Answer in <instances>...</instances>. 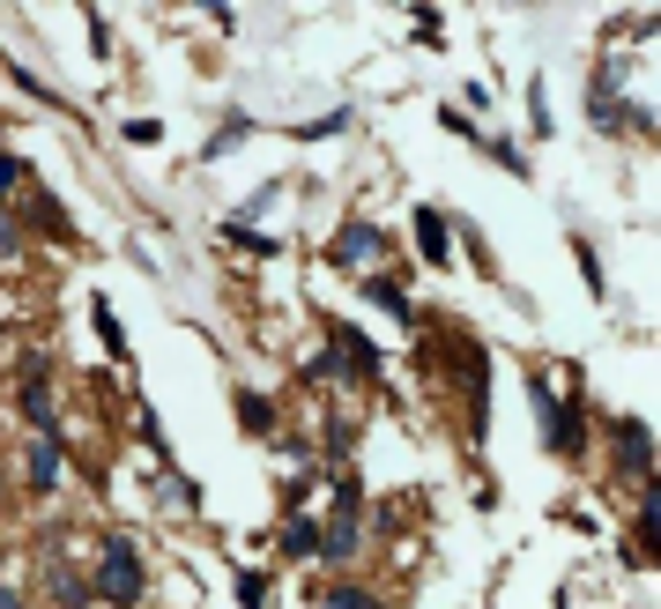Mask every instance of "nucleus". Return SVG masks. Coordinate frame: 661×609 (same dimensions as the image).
Returning <instances> with one entry per match:
<instances>
[{
  "label": "nucleus",
  "mask_w": 661,
  "mask_h": 609,
  "mask_svg": "<svg viewBox=\"0 0 661 609\" xmlns=\"http://www.w3.org/2000/svg\"><path fill=\"white\" fill-rule=\"evenodd\" d=\"M253 142V120H245V112H231V120L216 126V142H201V164H223V156H231V149H245Z\"/></svg>",
  "instance_id": "obj_10"
},
{
  "label": "nucleus",
  "mask_w": 661,
  "mask_h": 609,
  "mask_svg": "<svg viewBox=\"0 0 661 609\" xmlns=\"http://www.w3.org/2000/svg\"><path fill=\"white\" fill-rule=\"evenodd\" d=\"M16 402H23V416L38 424V432H60V424H52V387H45V379H23V394H16Z\"/></svg>",
  "instance_id": "obj_12"
},
{
  "label": "nucleus",
  "mask_w": 661,
  "mask_h": 609,
  "mask_svg": "<svg viewBox=\"0 0 661 609\" xmlns=\"http://www.w3.org/2000/svg\"><path fill=\"white\" fill-rule=\"evenodd\" d=\"M357 520H365V484H357V476H343V490H335V528L319 536V558H327V565H349V558H357Z\"/></svg>",
  "instance_id": "obj_3"
},
{
  "label": "nucleus",
  "mask_w": 661,
  "mask_h": 609,
  "mask_svg": "<svg viewBox=\"0 0 661 609\" xmlns=\"http://www.w3.org/2000/svg\"><path fill=\"white\" fill-rule=\"evenodd\" d=\"M16 253H23V231H16V216H8V209H0V261H16Z\"/></svg>",
  "instance_id": "obj_31"
},
{
  "label": "nucleus",
  "mask_w": 661,
  "mask_h": 609,
  "mask_svg": "<svg viewBox=\"0 0 661 609\" xmlns=\"http://www.w3.org/2000/svg\"><path fill=\"white\" fill-rule=\"evenodd\" d=\"M134 432H142L149 454H172V439H164V424H156V409H149V402H142V416H134Z\"/></svg>",
  "instance_id": "obj_25"
},
{
  "label": "nucleus",
  "mask_w": 661,
  "mask_h": 609,
  "mask_svg": "<svg viewBox=\"0 0 661 609\" xmlns=\"http://www.w3.org/2000/svg\"><path fill=\"white\" fill-rule=\"evenodd\" d=\"M327 335H335V349H343V379L349 387H379V349H372L349 319H327Z\"/></svg>",
  "instance_id": "obj_5"
},
{
  "label": "nucleus",
  "mask_w": 661,
  "mask_h": 609,
  "mask_svg": "<svg viewBox=\"0 0 661 609\" xmlns=\"http://www.w3.org/2000/svg\"><path fill=\"white\" fill-rule=\"evenodd\" d=\"M417 253H424V268H454V223L431 201H417Z\"/></svg>",
  "instance_id": "obj_7"
},
{
  "label": "nucleus",
  "mask_w": 661,
  "mask_h": 609,
  "mask_svg": "<svg viewBox=\"0 0 661 609\" xmlns=\"http://www.w3.org/2000/svg\"><path fill=\"white\" fill-rule=\"evenodd\" d=\"M82 23H90V52H98V60H112V23H104L98 8H90V16H82Z\"/></svg>",
  "instance_id": "obj_26"
},
{
  "label": "nucleus",
  "mask_w": 661,
  "mask_h": 609,
  "mask_svg": "<svg viewBox=\"0 0 661 609\" xmlns=\"http://www.w3.org/2000/svg\"><path fill=\"white\" fill-rule=\"evenodd\" d=\"M610 439H617V468H624L632 484H647V476H654V432H647L639 416H617Z\"/></svg>",
  "instance_id": "obj_4"
},
{
  "label": "nucleus",
  "mask_w": 661,
  "mask_h": 609,
  "mask_svg": "<svg viewBox=\"0 0 661 609\" xmlns=\"http://www.w3.org/2000/svg\"><path fill=\"white\" fill-rule=\"evenodd\" d=\"M268 602V580L261 572H238V609H261Z\"/></svg>",
  "instance_id": "obj_28"
},
{
  "label": "nucleus",
  "mask_w": 661,
  "mask_h": 609,
  "mask_svg": "<svg viewBox=\"0 0 661 609\" xmlns=\"http://www.w3.org/2000/svg\"><path fill=\"white\" fill-rule=\"evenodd\" d=\"M327 609H379V602H372V595H357V587H335V595H327Z\"/></svg>",
  "instance_id": "obj_33"
},
{
  "label": "nucleus",
  "mask_w": 661,
  "mask_h": 609,
  "mask_svg": "<svg viewBox=\"0 0 661 609\" xmlns=\"http://www.w3.org/2000/svg\"><path fill=\"white\" fill-rule=\"evenodd\" d=\"M409 23H417V38H424V45H431V38H439V23H446V16H439V8H409Z\"/></svg>",
  "instance_id": "obj_32"
},
{
  "label": "nucleus",
  "mask_w": 661,
  "mask_h": 609,
  "mask_svg": "<svg viewBox=\"0 0 661 609\" xmlns=\"http://www.w3.org/2000/svg\"><path fill=\"white\" fill-rule=\"evenodd\" d=\"M275 201H283V179H268V186H253V194H245V209H238L231 223H253V216H268Z\"/></svg>",
  "instance_id": "obj_19"
},
{
  "label": "nucleus",
  "mask_w": 661,
  "mask_h": 609,
  "mask_svg": "<svg viewBox=\"0 0 661 609\" xmlns=\"http://www.w3.org/2000/svg\"><path fill=\"white\" fill-rule=\"evenodd\" d=\"M16 186H23V164H16V156L0 149V209H8V194H16Z\"/></svg>",
  "instance_id": "obj_29"
},
{
  "label": "nucleus",
  "mask_w": 661,
  "mask_h": 609,
  "mask_svg": "<svg viewBox=\"0 0 661 609\" xmlns=\"http://www.w3.org/2000/svg\"><path fill=\"white\" fill-rule=\"evenodd\" d=\"M327 261H335V268H365L372 275V261H379V231H372L365 216H349L343 231H335V245H327Z\"/></svg>",
  "instance_id": "obj_6"
},
{
  "label": "nucleus",
  "mask_w": 661,
  "mask_h": 609,
  "mask_svg": "<svg viewBox=\"0 0 661 609\" xmlns=\"http://www.w3.org/2000/svg\"><path fill=\"white\" fill-rule=\"evenodd\" d=\"M60 432H38V439H30V490H52L60 484Z\"/></svg>",
  "instance_id": "obj_9"
},
{
  "label": "nucleus",
  "mask_w": 661,
  "mask_h": 609,
  "mask_svg": "<svg viewBox=\"0 0 661 609\" xmlns=\"http://www.w3.org/2000/svg\"><path fill=\"white\" fill-rule=\"evenodd\" d=\"M30 223H38V231H45V238H68V216H60V209H52L45 194L30 201Z\"/></svg>",
  "instance_id": "obj_24"
},
{
  "label": "nucleus",
  "mask_w": 661,
  "mask_h": 609,
  "mask_svg": "<svg viewBox=\"0 0 661 609\" xmlns=\"http://www.w3.org/2000/svg\"><path fill=\"white\" fill-rule=\"evenodd\" d=\"M126 142H134V149H156V142H164V120H126Z\"/></svg>",
  "instance_id": "obj_27"
},
{
  "label": "nucleus",
  "mask_w": 661,
  "mask_h": 609,
  "mask_svg": "<svg viewBox=\"0 0 661 609\" xmlns=\"http://www.w3.org/2000/svg\"><path fill=\"white\" fill-rule=\"evenodd\" d=\"M164 506L194 512V506H201V484H194V476H164Z\"/></svg>",
  "instance_id": "obj_23"
},
{
  "label": "nucleus",
  "mask_w": 661,
  "mask_h": 609,
  "mask_svg": "<svg viewBox=\"0 0 661 609\" xmlns=\"http://www.w3.org/2000/svg\"><path fill=\"white\" fill-rule=\"evenodd\" d=\"M572 261H580V283H588L594 297H610V283H602V261H594V245H588V238H572Z\"/></svg>",
  "instance_id": "obj_18"
},
{
  "label": "nucleus",
  "mask_w": 661,
  "mask_h": 609,
  "mask_svg": "<svg viewBox=\"0 0 661 609\" xmlns=\"http://www.w3.org/2000/svg\"><path fill=\"white\" fill-rule=\"evenodd\" d=\"M112 609L126 602H142V550L134 542H104V558H98V580H90Z\"/></svg>",
  "instance_id": "obj_2"
},
{
  "label": "nucleus",
  "mask_w": 661,
  "mask_h": 609,
  "mask_svg": "<svg viewBox=\"0 0 661 609\" xmlns=\"http://www.w3.org/2000/svg\"><path fill=\"white\" fill-rule=\"evenodd\" d=\"M238 424H253V432H275V402H268V394H238Z\"/></svg>",
  "instance_id": "obj_17"
},
{
  "label": "nucleus",
  "mask_w": 661,
  "mask_h": 609,
  "mask_svg": "<svg viewBox=\"0 0 661 609\" xmlns=\"http://www.w3.org/2000/svg\"><path fill=\"white\" fill-rule=\"evenodd\" d=\"M365 297L379 305V313H394V319H417V313H409V297H401V283H394V275H365Z\"/></svg>",
  "instance_id": "obj_11"
},
{
  "label": "nucleus",
  "mask_w": 661,
  "mask_h": 609,
  "mask_svg": "<svg viewBox=\"0 0 661 609\" xmlns=\"http://www.w3.org/2000/svg\"><path fill=\"white\" fill-rule=\"evenodd\" d=\"M349 126V104H335V112H319L313 126H297V142H327V134H343Z\"/></svg>",
  "instance_id": "obj_22"
},
{
  "label": "nucleus",
  "mask_w": 661,
  "mask_h": 609,
  "mask_svg": "<svg viewBox=\"0 0 661 609\" xmlns=\"http://www.w3.org/2000/svg\"><path fill=\"white\" fill-rule=\"evenodd\" d=\"M283 558H297V565L319 558V528H313V520H297V512H291V528H283Z\"/></svg>",
  "instance_id": "obj_13"
},
{
  "label": "nucleus",
  "mask_w": 661,
  "mask_h": 609,
  "mask_svg": "<svg viewBox=\"0 0 661 609\" xmlns=\"http://www.w3.org/2000/svg\"><path fill=\"white\" fill-rule=\"evenodd\" d=\"M305 379H313V387H327V379H343V349L327 342V349H319L313 365H305ZM343 387H349V379H343Z\"/></svg>",
  "instance_id": "obj_20"
},
{
  "label": "nucleus",
  "mask_w": 661,
  "mask_h": 609,
  "mask_svg": "<svg viewBox=\"0 0 661 609\" xmlns=\"http://www.w3.org/2000/svg\"><path fill=\"white\" fill-rule=\"evenodd\" d=\"M327 454H335V461L357 454V424H349V416H327Z\"/></svg>",
  "instance_id": "obj_21"
},
{
  "label": "nucleus",
  "mask_w": 661,
  "mask_h": 609,
  "mask_svg": "<svg viewBox=\"0 0 661 609\" xmlns=\"http://www.w3.org/2000/svg\"><path fill=\"white\" fill-rule=\"evenodd\" d=\"M45 595H52V609H82L90 595H98V587L82 580V572H68L60 558H45Z\"/></svg>",
  "instance_id": "obj_8"
},
{
  "label": "nucleus",
  "mask_w": 661,
  "mask_h": 609,
  "mask_svg": "<svg viewBox=\"0 0 661 609\" xmlns=\"http://www.w3.org/2000/svg\"><path fill=\"white\" fill-rule=\"evenodd\" d=\"M0 609H23V595H16V587L0 580Z\"/></svg>",
  "instance_id": "obj_34"
},
{
  "label": "nucleus",
  "mask_w": 661,
  "mask_h": 609,
  "mask_svg": "<svg viewBox=\"0 0 661 609\" xmlns=\"http://www.w3.org/2000/svg\"><path fill=\"white\" fill-rule=\"evenodd\" d=\"M528 120H536V134H542V142H550V98H542V82H536V90H528Z\"/></svg>",
  "instance_id": "obj_30"
},
{
  "label": "nucleus",
  "mask_w": 661,
  "mask_h": 609,
  "mask_svg": "<svg viewBox=\"0 0 661 609\" xmlns=\"http://www.w3.org/2000/svg\"><path fill=\"white\" fill-rule=\"evenodd\" d=\"M223 238H231V245H245V253H261V261H275V253H283V238L253 231V223H223Z\"/></svg>",
  "instance_id": "obj_14"
},
{
  "label": "nucleus",
  "mask_w": 661,
  "mask_h": 609,
  "mask_svg": "<svg viewBox=\"0 0 661 609\" xmlns=\"http://www.w3.org/2000/svg\"><path fill=\"white\" fill-rule=\"evenodd\" d=\"M476 149H484L490 164H506V171H513V179H528V156H520L513 142H498V134H476Z\"/></svg>",
  "instance_id": "obj_16"
},
{
  "label": "nucleus",
  "mask_w": 661,
  "mask_h": 609,
  "mask_svg": "<svg viewBox=\"0 0 661 609\" xmlns=\"http://www.w3.org/2000/svg\"><path fill=\"white\" fill-rule=\"evenodd\" d=\"M90 319H98L104 349H112V357H126V327H120V319H112V297H90Z\"/></svg>",
  "instance_id": "obj_15"
},
{
  "label": "nucleus",
  "mask_w": 661,
  "mask_h": 609,
  "mask_svg": "<svg viewBox=\"0 0 661 609\" xmlns=\"http://www.w3.org/2000/svg\"><path fill=\"white\" fill-rule=\"evenodd\" d=\"M528 402H536V424H542V439H550V454H565V461H572V454H580V402H558V387H550V379H528Z\"/></svg>",
  "instance_id": "obj_1"
}]
</instances>
